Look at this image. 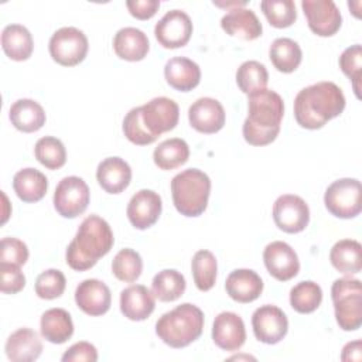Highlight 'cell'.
I'll return each instance as SVG.
<instances>
[{
    "mask_svg": "<svg viewBox=\"0 0 362 362\" xmlns=\"http://www.w3.org/2000/svg\"><path fill=\"white\" fill-rule=\"evenodd\" d=\"M62 362H96L98 361V351L95 345L86 341H81L69 346L62 358Z\"/></svg>",
    "mask_w": 362,
    "mask_h": 362,
    "instance_id": "cell-46",
    "label": "cell"
},
{
    "mask_svg": "<svg viewBox=\"0 0 362 362\" xmlns=\"http://www.w3.org/2000/svg\"><path fill=\"white\" fill-rule=\"evenodd\" d=\"M192 34V21L185 11L170 10L156 24L154 35L167 49L181 48L188 44Z\"/></svg>",
    "mask_w": 362,
    "mask_h": 362,
    "instance_id": "cell-12",
    "label": "cell"
},
{
    "mask_svg": "<svg viewBox=\"0 0 362 362\" xmlns=\"http://www.w3.org/2000/svg\"><path fill=\"white\" fill-rule=\"evenodd\" d=\"M263 262L270 276L279 281L291 280L300 272L297 253L288 243L281 240H274L264 247Z\"/></svg>",
    "mask_w": 362,
    "mask_h": 362,
    "instance_id": "cell-15",
    "label": "cell"
},
{
    "mask_svg": "<svg viewBox=\"0 0 362 362\" xmlns=\"http://www.w3.org/2000/svg\"><path fill=\"white\" fill-rule=\"evenodd\" d=\"M89 198V187L81 177H65L55 188L54 208L61 216L72 219L86 211Z\"/></svg>",
    "mask_w": 362,
    "mask_h": 362,
    "instance_id": "cell-9",
    "label": "cell"
},
{
    "mask_svg": "<svg viewBox=\"0 0 362 362\" xmlns=\"http://www.w3.org/2000/svg\"><path fill=\"white\" fill-rule=\"evenodd\" d=\"M345 109L342 89L329 81L313 83L301 89L294 99L296 122L308 130L325 126Z\"/></svg>",
    "mask_w": 362,
    "mask_h": 362,
    "instance_id": "cell-1",
    "label": "cell"
},
{
    "mask_svg": "<svg viewBox=\"0 0 362 362\" xmlns=\"http://www.w3.org/2000/svg\"><path fill=\"white\" fill-rule=\"evenodd\" d=\"M96 180L107 194H120L132 181V168L120 157H107L99 163Z\"/></svg>",
    "mask_w": 362,
    "mask_h": 362,
    "instance_id": "cell-24",
    "label": "cell"
},
{
    "mask_svg": "<svg viewBox=\"0 0 362 362\" xmlns=\"http://www.w3.org/2000/svg\"><path fill=\"white\" fill-rule=\"evenodd\" d=\"M34 156L48 170H58L66 161V150L64 143L52 136L41 137L34 147Z\"/></svg>",
    "mask_w": 362,
    "mask_h": 362,
    "instance_id": "cell-38",
    "label": "cell"
},
{
    "mask_svg": "<svg viewBox=\"0 0 362 362\" xmlns=\"http://www.w3.org/2000/svg\"><path fill=\"white\" fill-rule=\"evenodd\" d=\"M212 339L223 351L235 352L240 349L246 341L243 320L232 311L219 313L214 320Z\"/></svg>",
    "mask_w": 362,
    "mask_h": 362,
    "instance_id": "cell-17",
    "label": "cell"
},
{
    "mask_svg": "<svg viewBox=\"0 0 362 362\" xmlns=\"http://www.w3.org/2000/svg\"><path fill=\"white\" fill-rule=\"evenodd\" d=\"M341 359L348 362V361H356L359 362L362 359V341L356 339L352 342H348L341 354Z\"/></svg>",
    "mask_w": 362,
    "mask_h": 362,
    "instance_id": "cell-48",
    "label": "cell"
},
{
    "mask_svg": "<svg viewBox=\"0 0 362 362\" xmlns=\"http://www.w3.org/2000/svg\"><path fill=\"white\" fill-rule=\"evenodd\" d=\"M252 327L257 341L273 345L286 337L288 331V320L281 308L264 304L255 310L252 315Z\"/></svg>",
    "mask_w": 362,
    "mask_h": 362,
    "instance_id": "cell-13",
    "label": "cell"
},
{
    "mask_svg": "<svg viewBox=\"0 0 362 362\" xmlns=\"http://www.w3.org/2000/svg\"><path fill=\"white\" fill-rule=\"evenodd\" d=\"M189 147L185 140L174 137L161 141L153 153L154 164L164 171L174 170L188 161Z\"/></svg>",
    "mask_w": 362,
    "mask_h": 362,
    "instance_id": "cell-33",
    "label": "cell"
},
{
    "mask_svg": "<svg viewBox=\"0 0 362 362\" xmlns=\"http://www.w3.org/2000/svg\"><path fill=\"white\" fill-rule=\"evenodd\" d=\"M66 286L65 276L58 269H48L35 280V294L42 300H54L62 296Z\"/></svg>",
    "mask_w": 362,
    "mask_h": 362,
    "instance_id": "cell-41",
    "label": "cell"
},
{
    "mask_svg": "<svg viewBox=\"0 0 362 362\" xmlns=\"http://www.w3.org/2000/svg\"><path fill=\"white\" fill-rule=\"evenodd\" d=\"M324 204L328 212L341 219H351L362 211V185L356 178H339L328 185Z\"/></svg>",
    "mask_w": 362,
    "mask_h": 362,
    "instance_id": "cell-7",
    "label": "cell"
},
{
    "mask_svg": "<svg viewBox=\"0 0 362 362\" xmlns=\"http://www.w3.org/2000/svg\"><path fill=\"white\" fill-rule=\"evenodd\" d=\"M260 8L269 24L276 28H287L297 20L293 0H263Z\"/></svg>",
    "mask_w": 362,
    "mask_h": 362,
    "instance_id": "cell-40",
    "label": "cell"
},
{
    "mask_svg": "<svg viewBox=\"0 0 362 362\" xmlns=\"http://www.w3.org/2000/svg\"><path fill=\"white\" fill-rule=\"evenodd\" d=\"M154 294L143 284H133L120 293V311L132 321H143L154 311Z\"/></svg>",
    "mask_w": 362,
    "mask_h": 362,
    "instance_id": "cell-22",
    "label": "cell"
},
{
    "mask_svg": "<svg viewBox=\"0 0 362 362\" xmlns=\"http://www.w3.org/2000/svg\"><path fill=\"white\" fill-rule=\"evenodd\" d=\"M126 7L133 17L139 20H148L157 13L160 7V1L158 0H129L126 1Z\"/></svg>",
    "mask_w": 362,
    "mask_h": 362,
    "instance_id": "cell-47",
    "label": "cell"
},
{
    "mask_svg": "<svg viewBox=\"0 0 362 362\" xmlns=\"http://www.w3.org/2000/svg\"><path fill=\"white\" fill-rule=\"evenodd\" d=\"M76 305L90 317H99L109 311L112 294L109 287L98 279L81 281L75 290Z\"/></svg>",
    "mask_w": 362,
    "mask_h": 362,
    "instance_id": "cell-18",
    "label": "cell"
},
{
    "mask_svg": "<svg viewBox=\"0 0 362 362\" xmlns=\"http://www.w3.org/2000/svg\"><path fill=\"white\" fill-rule=\"evenodd\" d=\"M267 82L269 72L259 61H246L236 71V83L246 95L264 89Z\"/></svg>",
    "mask_w": 362,
    "mask_h": 362,
    "instance_id": "cell-37",
    "label": "cell"
},
{
    "mask_svg": "<svg viewBox=\"0 0 362 362\" xmlns=\"http://www.w3.org/2000/svg\"><path fill=\"white\" fill-rule=\"evenodd\" d=\"M167 83L180 92H189L199 85L201 69L197 62L187 57H173L164 66Z\"/></svg>",
    "mask_w": 362,
    "mask_h": 362,
    "instance_id": "cell-23",
    "label": "cell"
},
{
    "mask_svg": "<svg viewBox=\"0 0 362 362\" xmlns=\"http://www.w3.org/2000/svg\"><path fill=\"white\" fill-rule=\"evenodd\" d=\"M222 30L230 35L245 41L256 40L262 35L263 27L253 10L246 7L229 8L221 20Z\"/></svg>",
    "mask_w": 362,
    "mask_h": 362,
    "instance_id": "cell-20",
    "label": "cell"
},
{
    "mask_svg": "<svg viewBox=\"0 0 362 362\" xmlns=\"http://www.w3.org/2000/svg\"><path fill=\"white\" fill-rule=\"evenodd\" d=\"M269 58L273 66L283 74L294 72L303 59L300 45L291 38H276L269 48Z\"/></svg>",
    "mask_w": 362,
    "mask_h": 362,
    "instance_id": "cell-32",
    "label": "cell"
},
{
    "mask_svg": "<svg viewBox=\"0 0 362 362\" xmlns=\"http://www.w3.org/2000/svg\"><path fill=\"white\" fill-rule=\"evenodd\" d=\"M113 49L119 58L136 62L144 59L148 54L150 42L141 30L136 27H124L115 34Z\"/></svg>",
    "mask_w": 362,
    "mask_h": 362,
    "instance_id": "cell-26",
    "label": "cell"
},
{
    "mask_svg": "<svg viewBox=\"0 0 362 362\" xmlns=\"http://www.w3.org/2000/svg\"><path fill=\"white\" fill-rule=\"evenodd\" d=\"M228 296L238 303H252L263 291V280L250 269H236L229 273L225 281Z\"/></svg>",
    "mask_w": 362,
    "mask_h": 362,
    "instance_id": "cell-21",
    "label": "cell"
},
{
    "mask_svg": "<svg viewBox=\"0 0 362 362\" xmlns=\"http://www.w3.org/2000/svg\"><path fill=\"white\" fill-rule=\"evenodd\" d=\"M322 301L321 287L311 280L300 281L290 290V305L300 314L314 313Z\"/></svg>",
    "mask_w": 362,
    "mask_h": 362,
    "instance_id": "cell-36",
    "label": "cell"
},
{
    "mask_svg": "<svg viewBox=\"0 0 362 362\" xmlns=\"http://www.w3.org/2000/svg\"><path fill=\"white\" fill-rule=\"evenodd\" d=\"M204 329V313L199 307L184 303L164 313L156 322L157 337L171 348H184L197 341Z\"/></svg>",
    "mask_w": 362,
    "mask_h": 362,
    "instance_id": "cell-4",
    "label": "cell"
},
{
    "mask_svg": "<svg viewBox=\"0 0 362 362\" xmlns=\"http://www.w3.org/2000/svg\"><path fill=\"white\" fill-rule=\"evenodd\" d=\"M185 287V277L175 269H164L158 272L151 281L154 297L164 303L178 300L184 294Z\"/></svg>",
    "mask_w": 362,
    "mask_h": 362,
    "instance_id": "cell-34",
    "label": "cell"
},
{
    "mask_svg": "<svg viewBox=\"0 0 362 362\" xmlns=\"http://www.w3.org/2000/svg\"><path fill=\"white\" fill-rule=\"evenodd\" d=\"M6 355L13 362H31L38 359L42 352V344L31 328H18L6 341Z\"/></svg>",
    "mask_w": 362,
    "mask_h": 362,
    "instance_id": "cell-25",
    "label": "cell"
},
{
    "mask_svg": "<svg viewBox=\"0 0 362 362\" xmlns=\"http://www.w3.org/2000/svg\"><path fill=\"white\" fill-rule=\"evenodd\" d=\"M28 260L27 245L17 238H3L0 243V262L23 266Z\"/></svg>",
    "mask_w": 362,
    "mask_h": 362,
    "instance_id": "cell-44",
    "label": "cell"
},
{
    "mask_svg": "<svg viewBox=\"0 0 362 362\" xmlns=\"http://www.w3.org/2000/svg\"><path fill=\"white\" fill-rule=\"evenodd\" d=\"M11 124L23 133H34L45 124V112L42 106L33 99L16 100L8 112Z\"/></svg>",
    "mask_w": 362,
    "mask_h": 362,
    "instance_id": "cell-27",
    "label": "cell"
},
{
    "mask_svg": "<svg viewBox=\"0 0 362 362\" xmlns=\"http://www.w3.org/2000/svg\"><path fill=\"white\" fill-rule=\"evenodd\" d=\"M88 38L75 27H62L57 30L48 44L51 58L62 66H75L82 62L88 54Z\"/></svg>",
    "mask_w": 362,
    "mask_h": 362,
    "instance_id": "cell-8",
    "label": "cell"
},
{
    "mask_svg": "<svg viewBox=\"0 0 362 362\" xmlns=\"http://www.w3.org/2000/svg\"><path fill=\"white\" fill-rule=\"evenodd\" d=\"M143 270V260L140 255L133 249H122L112 260V272L120 281H136Z\"/></svg>",
    "mask_w": 362,
    "mask_h": 362,
    "instance_id": "cell-39",
    "label": "cell"
},
{
    "mask_svg": "<svg viewBox=\"0 0 362 362\" xmlns=\"http://www.w3.org/2000/svg\"><path fill=\"white\" fill-rule=\"evenodd\" d=\"M331 298L335 320L341 329L355 331L362 324V286L354 277H341L332 283Z\"/></svg>",
    "mask_w": 362,
    "mask_h": 362,
    "instance_id": "cell-6",
    "label": "cell"
},
{
    "mask_svg": "<svg viewBox=\"0 0 362 362\" xmlns=\"http://www.w3.org/2000/svg\"><path fill=\"white\" fill-rule=\"evenodd\" d=\"M192 277L197 288L199 291H209L216 281L218 264L212 252L198 250L191 260Z\"/></svg>",
    "mask_w": 362,
    "mask_h": 362,
    "instance_id": "cell-35",
    "label": "cell"
},
{
    "mask_svg": "<svg viewBox=\"0 0 362 362\" xmlns=\"http://www.w3.org/2000/svg\"><path fill=\"white\" fill-rule=\"evenodd\" d=\"M188 120L192 129L204 134L219 132L225 124V110L214 98H199L188 109Z\"/></svg>",
    "mask_w": 362,
    "mask_h": 362,
    "instance_id": "cell-19",
    "label": "cell"
},
{
    "mask_svg": "<svg viewBox=\"0 0 362 362\" xmlns=\"http://www.w3.org/2000/svg\"><path fill=\"white\" fill-rule=\"evenodd\" d=\"M0 290L4 294H16L25 286V276L20 266L0 262Z\"/></svg>",
    "mask_w": 362,
    "mask_h": 362,
    "instance_id": "cell-45",
    "label": "cell"
},
{
    "mask_svg": "<svg viewBox=\"0 0 362 362\" xmlns=\"http://www.w3.org/2000/svg\"><path fill=\"white\" fill-rule=\"evenodd\" d=\"M13 188L23 202H38L48 189L47 177L35 168H23L14 174Z\"/></svg>",
    "mask_w": 362,
    "mask_h": 362,
    "instance_id": "cell-30",
    "label": "cell"
},
{
    "mask_svg": "<svg viewBox=\"0 0 362 362\" xmlns=\"http://www.w3.org/2000/svg\"><path fill=\"white\" fill-rule=\"evenodd\" d=\"M211 194L209 177L198 170L188 168L171 180V197L175 209L188 218L204 214Z\"/></svg>",
    "mask_w": 362,
    "mask_h": 362,
    "instance_id": "cell-5",
    "label": "cell"
},
{
    "mask_svg": "<svg viewBox=\"0 0 362 362\" xmlns=\"http://www.w3.org/2000/svg\"><path fill=\"white\" fill-rule=\"evenodd\" d=\"M141 120L151 136L158 139L163 133L173 130L178 124L180 107L170 98L158 96L140 106Z\"/></svg>",
    "mask_w": 362,
    "mask_h": 362,
    "instance_id": "cell-11",
    "label": "cell"
},
{
    "mask_svg": "<svg viewBox=\"0 0 362 362\" xmlns=\"http://www.w3.org/2000/svg\"><path fill=\"white\" fill-rule=\"evenodd\" d=\"M331 264L344 274H356L362 270V246L355 239L338 240L329 252Z\"/></svg>",
    "mask_w": 362,
    "mask_h": 362,
    "instance_id": "cell-31",
    "label": "cell"
},
{
    "mask_svg": "<svg viewBox=\"0 0 362 362\" xmlns=\"http://www.w3.org/2000/svg\"><path fill=\"white\" fill-rule=\"evenodd\" d=\"M113 243L115 238L109 223L98 215H89L82 221L66 247V263L76 272L89 270L110 252Z\"/></svg>",
    "mask_w": 362,
    "mask_h": 362,
    "instance_id": "cell-3",
    "label": "cell"
},
{
    "mask_svg": "<svg viewBox=\"0 0 362 362\" xmlns=\"http://www.w3.org/2000/svg\"><path fill=\"white\" fill-rule=\"evenodd\" d=\"M273 221L286 233L303 232L310 222L308 205L298 195H280L273 204Z\"/></svg>",
    "mask_w": 362,
    "mask_h": 362,
    "instance_id": "cell-10",
    "label": "cell"
},
{
    "mask_svg": "<svg viewBox=\"0 0 362 362\" xmlns=\"http://www.w3.org/2000/svg\"><path fill=\"white\" fill-rule=\"evenodd\" d=\"M1 48L13 61L28 59L34 49L31 33L21 24L6 25L1 31Z\"/></svg>",
    "mask_w": 362,
    "mask_h": 362,
    "instance_id": "cell-29",
    "label": "cell"
},
{
    "mask_svg": "<svg viewBox=\"0 0 362 362\" xmlns=\"http://www.w3.org/2000/svg\"><path fill=\"white\" fill-rule=\"evenodd\" d=\"M123 133L129 141L137 146H147L154 143L157 139L148 133L141 120L140 106L133 107L127 112L123 119Z\"/></svg>",
    "mask_w": 362,
    "mask_h": 362,
    "instance_id": "cell-42",
    "label": "cell"
},
{
    "mask_svg": "<svg viewBox=\"0 0 362 362\" xmlns=\"http://www.w3.org/2000/svg\"><path fill=\"white\" fill-rule=\"evenodd\" d=\"M339 68L352 81V88H354L356 98H361V95H359V82H361V75H362V47H361V44H355V45H351L344 49V52L339 57Z\"/></svg>",
    "mask_w": 362,
    "mask_h": 362,
    "instance_id": "cell-43",
    "label": "cell"
},
{
    "mask_svg": "<svg viewBox=\"0 0 362 362\" xmlns=\"http://www.w3.org/2000/svg\"><path fill=\"white\" fill-rule=\"evenodd\" d=\"M284 115L281 96L272 89H260L247 95V117L242 133L252 146H267L280 133Z\"/></svg>",
    "mask_w": 362,
    "mask_h": 362,
    "instance_id": "cell-2",
    "label": "cell"
},
{
    "mask_svg": "<svg viewBox=\"0 0 362 362\" xmlns=\"http://www.w3.org/2000/svg\"><path fill=\"white\" fill-rule=\"evenodd\" d=\"M163 209L161 197L153 189H140L137 191L127 204V218L130 223L140 230L148 229L153 226Z\"/></svg>",
    "mask_w": 362,
    "mask_h": 362,
    "instance_id": "cell-16",
    "label": "cell"
},
{
    "mask_svg": "<svg viewBox=\"0 0 362 362\" xmlns=\"http://www.w3.org/2000/svg\"><path fill=\"white\" fill-rule=\"evenodd\" d=\"M40 331L48 342L64 344L74 334V322L66 310L49 308L41 315Z\"/></svg>",
    "mask_w": 362,
    "mask_h": 362,
    "instance_id": "cell-28",
    "label": "cell"
},
{
    "mask_svg": "<svg viewBox=\"0 0 362 362\" xmlns=\"http://www.w3.org/2000/svg\"><path fill=\"white\" fill-rule=\"evenodd\" d=\"M301 7L308 28L320 37L334 35L342 24L341 13L332 0H303Z\"/></svg>",
    "mask_w": 362,
    "mask_h": 362,
    "instance_id": "cell-14",
    "label": "cell"
}]
</instances>
